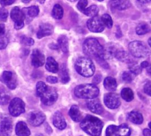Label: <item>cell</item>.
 <instances>
[{"label":"cell","instance_id":"836d02e7","mask_svg":"<svg viewBox=\"0 0 151 136\" xmlns=\"http://www.w3.org/2000/svg\"><path fill=\"white\" fill-rule=\"evenodd\" d=\"M129 69L134 75H137L142 73V68L140 65H138L136 63H131V64H129Z\"/></svg>","mask_w":151,"mask_h":136},{"label":"cell","instance_id":"ac0fdd59","mask_svg":"<svg viewBox=\"0 0 151 136\" xmlns=\"http://www.w3.org/2000/svg\"><path fill=\"white\" fill-rule=\"evenodd\" d=\"M53 32V27L50 25V24H42L40 27H39V29H38V32H37V38H42L44 36H48V35H50Z\"/></svg>","mask_w":151,"mask_h":136},{"label":"cell","instance_id":"f1b7e54d","mask_svg":"<svg viewBox=\"0 0 151 136\" xmlns=\"http://www.w3.org/2000/svg\"><path fill=\"white\" fill-rule=\"evenodd\" d=\"M121 96L122 98L127 101V102H131L134 97V92L131 89L129 88H125L121 90Z\"/></svg>","mask_w":151,"mask_h":136},{"label":"cell","instance_id":"f35d334b","mask_svg":"<svg viewBox=\"0 0 151 136\" xmlns=\"http://www.w3.org/2000/svg\"><path fill=\"white\" fill-rule=\"evenodd\" d=\"M8 45V39L4 36L0 37V50H4Z\"/></svg>","mask_w":151,"mask_h":136},{"label":"cell","instance_id":"5bb4252c","mask_svg":"<svg viewBox=\"0 0 151 136\" xmlns=\"http://www.w3.org/2000/svg\"><path fill=\"white\" fill-rule=\"evenodd\" d=\"M87 107L89 109L90 112H92L93 113L96 114H102L104 112V107L101 104L100 101L93 98V99H89L87 102Z\"/></svg>","mask_w":151,"mask_h":136},{"label":"cell","instance_id":"ab89813d","mask_svg":"<svg viewBox=\"0 0 151 136\" xmlns=\"http://www.w3.org/2000/svg\"><path fill=\"white\" fill-rule=\"evenodd\" d=\"M144 92L149 95V96H151V83L150 81H147V83L144 85Z\"/></svg>","mask_w":151,"mask_h":136},{"label":"cell","instance_id":"6da1fadb","mask_svg":"<svg viewBox=\"0 0 151 136\" xmlns=\"http://www.w3.org/2000/svg\"><path fill=\"white\" fill-rule=\"evenodd\" d=\"M36 94L42 103L45 105L53 104L58 99V93L54 88L47 86L44 82L39 81L36 84Z\"/></svg>","mask_w":151,"mask_h":136},{"label":"cell","instance_id":"b9f144b4","mask_svg":"<svg viewBox=\"0 0 151 136\" xmlns=\"http://www.w3.org/2000/svg\"><path fill=\"white\" fill-rule=\"evenodd\" d=\"M15 2V0H0V4L2 5H10L12 4H13Z\"/></svg>","mask_w":151,"mask_h":136},{"label":"cell","instance_id":"44dd1931","mask_svg":"<svg viewBox=\"0 0 151 136\" xmlns=\"http://www.w3.org/2000/svg\"><path fill=\"white\" fill-rule=\"evenodd\" d=\"M22 12H23V13L25 15V18L27 17V19H32L33 18L36 17L39 14V7L36 6V5L29 6V7L24 8L22 10Z\"/></svg>","mask_w":151,"mask_h":136},{"label":"cell","instance_id":"484cf974","mask_svg":"<svg viewBox=\"0 0 151 136\" xmlns=\"http://www.w3.org/2000/svg\"><path fill=\"white\" fill-rule=\"evenodd\" d=\"M104 86L107 90L110 91H114L117 89V81L113 77H106L104 81Z\"/></svg>","mask_w":151,"mask_h":136},{"label":"cell","instance_id":"83f0119b","mask_svg":"<svg viewBox=\"0 0 151 136\" xmlns=\"http://www.w3.org/2000/svg\"><path fill=\"white\" fill-rule=\"evenodd\" d=\"M58 47L64 53L68 52V40L65 35H60L58 40Z\"/></svg>","mask_w":151,"mask_h":136},{"label":"cell","instance_id":"c3c4849f","mask_svg":"<svg viewBox=\"0 0 151 136\" xmlns=\"http://www.w3.org/2000/svg\"><path fill=\"white\" fill-rule=\"evenodd\" d=\"M36 1L39 2V3H41V4H43L45 2V0H36Z\"/></svg>","mask_w":151,"mask_h":136},{"label":"cell","instance_id":"60d3db41","mask_svg":"<svg viewBox=\"0 0 151 136\" xmlns=\"http://www.w3.org/2000/svg\"><path fill=\"white\" fill-rule=\"evenodd\" d=\"M46 80H47V81H48V82L52 83V84H54V83H57V82H58V78H57V77H55V76H48Z\"/></svg>","mask_w":151,"mask_h":136},{"label":"cell","instance_id":"ee69618b","mask_svg":"<svg viewBox=\"0 0 151 136\" xmlns=\"http://www.w3.org/2000/svg\"><path fill=\"white\" fill-rule=\"evenodd\" d=\"M4 25H2V24H0V35H4Z\"/></svg>","mask_w":151,"mask_h":136},{"label":"cell","instance_id":"8fae6325","mask_svg":"<svg viewBox=\"0 0 151 136\" xmlns=\"http://www.w3.org/2000/svg\"><path fill=\"white\" fill-rule=\"evenodd\" d=\"M104 102L105 105L110 109H117L120 106V99L117 94L108 93L104 96Z\"/></svg>","mask_w":151,"mask_h":136},{"label":"cell","instance_id":"277c9868","mask_svg":"<svg viewBox=\"0 0 151 136\" xmlns=\"http://www.w3.org/2000/svg\"><path fill=\"white\" fill-rule=\"evenodd\" d=\"M75 69L79 74L84 77H91L92 75H94L96 71L93 61L87 57H81L76 60Z\"/></svg>","mask_w":151,"mask_h":136},{"label":"cell","instance_id":"1f68e13d","mask_svg":"<svg viewBox=\"0 0 151 136\" xmlns=\"http://www.w3.org/2000/svg\"><path fill=\"white\" fill-rule=\"evenodd\" d=\"M136 34L139 35H146L147 33L150 32V27L146 24V23H140L137 27H136Z\"/></svg>","mask_w":151,"mask_h":136},{"label":"cell","instance_id":"7402d4cb","mask_svg":"<svg viewBox=\"0 0 151 136\" xmlns=\"http://www.w3.org/2000/svg\"><path fill=\"white\" fill-rule=\"evenodd\" d=\"M128 119L136 125H141L143 122V116L141 112L137 111H133L128 113Z\"/></svg>","mask_w":151,"mask_h":136},{"label":"cell","instance_id":"603a6c76","mask_svg":"<svg viewBox=\"0 0 151 136\" xmlns=\"http://www.w3.org/2000/svg\"><path fill=\"white\" fill-rule=\"evenodd\" d=\"M45 66H46V69H47L49 72H50V73H58V70H59L58 64L57 61H56L53 58H51V57H49V58H47Z\"/></svg>","mask_w":151,"mask_h":136},{"label":"cell","instance_id":"d590c367","mask_svg":"<svg viewBox=\"0 0 151 136\" xmlns=\"http://www.w3.org/2000/svg\"><path fill=\"white\" fill-rule=\"evenodd\" d=\"M122 79L126 82H131L134 80V74L131 72H125L122 74Z\"/></svg>","mask_w":151,"mask_h":136},{"label":"cell","instance_id":"d6a6232c","mask_svg":"<svg viewBox=\"0 0 151 136\" xmlns=\"http://www.w3.org/2000/svg\"><path fill=\"white\" fill-rule=\"evenodd\" d=\"M102 22L104 26H106L108 28H111L113 25V20L111 19V17L109 14H104L101 18Z\"/></svg>","mask_w":151,"mask_h":136},{"label":"cell","instance_id":"5b68a950","mask_svg":"<svg viewBox=\"0 0 151 136\" xmlns=\"http://www.w3.org/2000/svg\"><path fill=\"white\" fill-rule=\"evenodd\" d=\"M74 95L82 99H93L98 96L99 89L95 84H82L75 88Z\"/></svg>","mask_w":151,"mask_h":136},{"label":"cell","instance_id":"4316f807","mask_svg":"<svg viewBox=\"0 0 151 136\" xmlns=\"http://www.w3.org/2000/svg\"><path fill=\"white\" fill-rule=\"evenodd\" d=\"M52 17L56 19H61L63 18V15H64V10H63V7L57 4L54 5L53 7V10H52Z\"/></svg>","mask_w":151,"mask_h":136},{"label":"cell","instance_id":"cb8c5ba5","mask_svg":"<svg viewBox=\"0 0 151 136\" xmlns=\"http://www.w3.org/2000/svg\"><path fill=\"white\" fill-rule=\"evenodd\" d=\"M69 116L75 122H80L81 120V113L77 105H73L71 107L69 111Z\"/></svg>","mask_w":151,"mask_h":136},{"label":"cell","instance_id":"f6af8a7d","mask_svg":"<svg viewBox=\"0 0 151 136\" xmlns=\"http://www.w3.org/2000/svg\"><path fill=\"white\" fill-rule=\"evenodd\" d=\"M148 66H149V63H148L147 61L142 62V65H141V67H142V68H147Z\"/></svg>","mask_w":151,"mask_h":136},{"label":"cell","instance_id":"f5cc1de1","mask_svg":"<svg viewBox=\"0 0 151 136\" xmlns=\"http://www.w3.org/2000/svg\"><path fill=\"white\" fill-rule=\"evenodd\" d=\"M97 1H100V2H101V1H103V0H97Z\"/></svg>","mask_w":151,"mask_h":136},{"label":"cell","instance_id":"9a60e30c","mask_svg":"<svg viewBox=\"0 0 151 136\" xmlns=\"http://www.w3.org/2000/svg\"><path fill=\"white\" fill-rule=\"evenodd\" d=\"M31 62L35 67H41L45 62V58L39 50H34L32 52Z\"/></svg>","mask_w":151,"mask_h":136},{"label":"cell","instance_id":"4dcf8cb0","mask_svg":"<svg viewBox=\"0 0 151 136\" xmlns=\"http://www.w3.org/2000/svg\"><path fill=\"white\" fill-rule=\"evenodd\" d=\"M98 12H99V9L98 7L96 5V4H93L91 6H89L88 8H86L82 12L87 15V16H89V17H94V16H96L98 14Z\"/></svg>","mask_w":151,"mask_h":136},{"label":"cell","instance_id":"30bf717a","mask_svg":"<svg viewBox=\"0 0 151 136\" xmlns=\"http://www.w3.org/2000/svg\"><path fill=\"white\" fill-rule=\"evenodd\" d=\"M87 27L88 28L92 31V32H96V33H100L103 32L104 29V25L102 22L101 18H99L97 15L92 17L91 19H89L87 22Z\"/></svg>","mask_w":151,"mask_h":136},{"label":"cell","instance_id":"f907efd6","mask_svg":"<svg viewBox=\"0 0 151 136\" xmlns=\"http://www.w3.org/2000/svg\"><path fill=\"white\" fill-rule=\"evenodd\" d=\"M149 44H150V46L151 45V42H150V39H149Z\"/></svg>","mask_w":151,"mask_h":136},{"label":"cell","instance_id":"2e32d148","mask_svg":"<svg viewBox=\"0 0 151 136\" xmlns=\"http://www.w3.org/2000/svg\"><path fill=\"white\" fill-rule=\"evenodd\" d=\"M12 121L5 118L0 122V136H11L12 135Z\"/></svg>","mask_w":151,"mask_h":136},{"label":"cell","instance_id":"74e56055","mask_svg":"<svg viewBox=\"0 0 151 136\" xmlns=\"http://www.w3.org/2000/svg\"><path fill=\"white\" fill-rule=\"evenodd\" d=\"M8 17V12L6 9L4 8H1L0 9V21H5L7 19Z\"/></svg>","mask_w":151,"mask_h":136},{"label":"cell","instance_id":"8d00e7d4","mask_svg":"<svg viewBox=\"0 0 151 136\" xmlns=\"http://www.w3.org/2000/svg\"><path fill=\"white\" fill-rule=\"evenodd\" d=\"M87 4H88V0H79L78 4H77V8L81 12H83L86 9Z\"/></svg>","mask_w":151,"mask_h":136},{"label":"cell","instance_id":"7a4b0ae2","mask_svg":"<svg viewBox=\"0 0 151 136\" xmlns=\"http://www.w3.org/2000/svg\"><path fill=\"white\" fill-rule=\"evenodd\" d=\"M104 127V124L101 119L91 115L86 116V118L81 123V128L91 136H100Z\"/></svg>","mask_w":151,"mask_h":136},{"label":"cell","instance_id":"9c48e42d","mask_svg":"<svg viewBox=\"0 0 151 136\" xmlns=\"http://www.w3.org/2000/svg\"><path fill=\"white\" fill-rule=\"evenodd\" d=\"M11 18L14 21V27L15 29H21L24 27L25 21V15L23 12L19 7H14L11 11Z\"/></svg>","mask_w":151,"mask_h":136},{"label":"cell","instance_id":"bcb514c9","mask_svg":"<svg viewBox=\"0 0 151 136\" xmlns=\"http://www.w3.org/2000/svg\"><path fill=\"white\" fill-rule=\"evenodd\" d=\"M138 2H140L141 4H148L150 2V0H137Z\"/></svg>","mask_w":151,"mask_h":136},{"label":"cell","instance_id":"8992f818","mask_svg":"<svg viewBox=\"0 0 151 136\" xmlns=\"http://www.w3.org/2000/svg\"><path fill=\"white\" fill-rule=\"evenodd\" d=\"M128 48H129V51L131 55L134 56V58H142L148 57L150 54L149 49L146 47V45L142 42H140V41H134L130 42L128 45Z\"/></svg>","mask_w":151,"mask_h":136},{"label":"cell","instance_id":"4fadbf2b","mask_svg":"<svg viewBox=\"0 0 151 136\" xmlns=\"http://www.w3.org/2000/svg\"><path fill=\"white\" fill-rule=\"evenodd\" d=\"M46 119L45 115L41 112H33L28 116V122L34 127H39Z\"/></svg>","mask_w":151,"mask_h":136},{"label":"cell","instance_id":"e575fe53","mask_svg":"<svg viewBox=\"0 0 151 136\" xmlns=\"http://www.w3.org/2000/svg\"><path fill=\"white\" fill-rule=\"evenodd\" d=\"M20 42L25 46H32L35 43V42H34V40L32 38H29V37H27V36H21Z\"/></svg>","mask_w":151,"mask_h":136},{"label":"cell","instance_id":"52a82bcc","mask_svg":"<svg viewBox=\"0 0 151 136\" xmlns=\"http://www.w3.org/2000/svg\"><path fill=\"white\" fill-rule=\"evenodd\" d=\"M131 129L127 125L121 126H114L111 125L107 127L105 135L106 136H130Z\"/></svg>","mask_w":151,"mask_h":136},{"label":"cell","instance_id":"681fc988","mask_svg":"<svg viewBox=\"0 0 151 136\" xmlns=\"http://www.w3.org/2000/svg\"><path fill=\"white\" fill-rule=\"evenodd\" d=\"M22 1H23V2H25V3H28L30 0H22Z\"/></svg>","mask_w":151,"mask_h":136},{"label":"cell","instance_id":"ffe728a7","mask_svg":"<svg viewBox=\"0 0 151 136\" xmlns=\"http://www.w3.org/2000/svg\"><path fill=\"white\" fill-rule=\"evenodd\" d=\"M16 135L18 136H29L30 130L27 127V124L23 121H19L16 125Z\"/></svg>","mask_w":151,"mask_h":136},{"label":"cell","instance_id":"e0dca14e","mask_svg":"<svg viewBox=\"0 0 151 136\" xmlns=\"http://www.w3.org/2000/svg\"><path fill=\"white\" fill-rule=\"evenodd\" d=\"M52 122H53V125L59 130H63L66 127L65 119L63 117L62 113L59 112H55V114L53 115V118H52Z\"/></svg>","mask_w":151,"mask_h":136},{"label":"cell","instance_id":"ba28073f","mask_svg":"<svg viewBox=\"0 0 151 136\" xmlns=\"http://www.w3.org/2000/svg\"><path fill=\"white\" fill-rule=\"evenodd\" d=\"M25 112L24 102L18 97L13 98L9 104V112L13 117H18Z\"/></svg>","mask_w":151,"mask_h":136},{"label":"cell","instance_id":"3957f363","mask_svg":"<svg viewBox=\"0 0 151 136\" xmlns=\"http://www.w3.org/2000/svg\"><path fill=\"white\" fill-rule=\"evenodd\" d=\"M83 51L88 57L95 58L96 59H104V48L96 38H88L85 40L83 42Z\"/></svg>","mask_w":151,"mask_h":136},{"label":"cell","instance_id":"d4e9b609","mask_svg":"<svg viewBox=\"0 0 151 136\" xmlns=\"http://www.w3.org/2000/svg\"><path fill=\"white\" fill-rule=\"evenodd\" d=\"M10 99H11V95L9 91L4 87L0 86V104L1 105L7 104L10 102Z\"/></svg>","mask_w":151,"mask_h":136},{"label":"cell","instance_id":"7c38bea8","mask_svg":"<svg viewBox=\"0 0 151 136\" xmlns=\"http://www.w3.org/2000/svg\"><path fill=\"white\" fill-rule=\"evenodd\" d=\"M1 81L10 89H14L17 87V78H16L15 74L12 72H9V71L4 72L1 76Z\"/></svg>","mask_w":151,"mask_h":136},{"label":"cell","instance_id":"d6986e66","mask_svg":"<svg viewBox=\"0 0 151 136\" xmlns=\"http://www.w3.org/2000/svg\"><path fill=\"white\" fill-rule=\"evenodd\" d=\"M111 6L117 10H126L131 6V3L129 0H111Z\"/></svg>","mask_w":151,"mask_h":136},{"label":"cell","instance_id":"7bdbcfd3","mask_svg":"<svg viewBox=\"0 0 151 136\" xmlns=\"http://www.w3.org/2000/svg\"><path fill=\"white\" fill-rule=\"evenodd\" d=\"M143 135H144V136H151L150 129V128L144 129V130H143Z\"/></svg>","mask_w":151,"mask_h":136},{"label":"cell","instance_id":"f546056e","mask_svg":"<svg viewBox=\"0 0 151 136\" xmlns=\"http://www.w3.org/2000/svg\"><path fill=\"white\" fill-rule=\"evenodd\" d=\"M60 80H61V82L65 84L67 82H69L70 81V77H69V73H68V70L66 68V65L64 64L61 68H60Z\"/></svg>","mask_w":151,"mask_h":136},{"label":"cell","instance_id":"7dc6e473","mask_svg":"<svg viewBox=\"0 0 151 136\" xmlns=\"http://www.w3.org/2000/svg\"><path fill=\"white\" fill-rule=\"evenodd\" d=\"M50 48H51V49H55V50H56V49H58V48H57V45H55V44H53V45H52V44H50Z\"/></svg>","mask_w":151,"mask_h":136},{"label":"cell","instance_id":"816d5d0a","mask_svg":"<svg viewBox=\"0 0 151 136\" xmlns=\"http://www.w3.org/2000/svg\"><path fill=\"white\" fill-rule=\"evenodd\" d=\"M69 1H71V2H75V1H77V0H69Z\"/></svg>","mask_w":151,"mask_h":136}]
</instances>
